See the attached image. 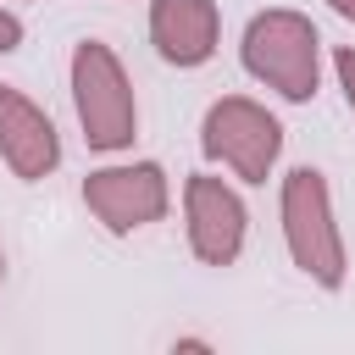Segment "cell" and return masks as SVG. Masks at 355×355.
I'll use <instances>...</instances> for the list:
<instances>
[{"mask_svg":"<svg viewBox=\"0 0 355 355\" xmlns=\"http://www.w3.org/2000/svg\"><path fill=\"white\" fill-rule=\"evenodd\" d=\"M222 17L216 0H155L150 6V44L166 67H205L216 55Z\"/></svg>","mask_w":355,"mask_h":355,"instance_id":"8","label":"cell"},{"mask_svg":"<svg viewBox=\"0 0 355 355\" xmlns=\"http://www.w3.org/2000/svg\"><path fill=\"white\" fill-rule=\"evenodd\" d=\"M333 72H338V89H344V100H349V111H355V44L333 50Z\"/></svg>","mask_w":355,"mask_h":355,"instance_id":"9","label":"cell"},{"mask_svg":"<svg viewBox=\"0 0 355 355\" xmlns=\"http://www.w3.org/2000/svg\"><path fill=\"white\" fill-rule=\"evenodd\" d=\"M0 161L22 178L39 183L61 166V133L44 105H33L17 83H0Z\"/></svg>","mask_w":355,"mask_h":355,"instance_id":"7","label":"cell"},{"mask_svg":"<svg viewBox=\"0 0 355 355\" xmlns=\"http://www.w3.org/2000/svg\"><path fill=\"white\" fill-rule=\"evenodd\" d=\"M327 6H333V11L344 17V22H355V0H327Z\"/></svg>","mask_w":355,"mask_h":355,"instance_id":"11","label":"cell"},{"mask_svg":"<svg viewBox=\"0 0 355 355\" xmlns=\"http://www.w3.org/2000/svg\"><path fill=\"white\" fill-rule=\"evenodd\" d=\"M72 105H78V128L89 139V150H128L139 133V100L133 83L116 61L111 44L83 39L72 50Z\"/></svg>","mask_w":355,"mask_h":355,"instance_id":"3","label":"cell"},{"mask_svg":"<svg viewBox=\"0 0 355 355\" xmlns=\"http://www.w3.org/2000/svg\"><path fill=\"white\" fill-rule=\"evenodd\" d=\"M244 72L255 83H266L272 94L305 105L322 83V33L305 11H288V6H272V11H255L244 22Z\"/></svg>","mask_w":355,"mask_h":355,"instance_id":"1","label":"cell"},{"mask_svg":"<svg viewBox=\"0 0 355 355\" xmlns=\"http://www.w3.org/2000/svg\"><path fill=\"white\" fill-rule=\"evenodd\" d=\"M0 277H6V255H0Z\"/></svg>","mask_w":355,"mask_h":355,"instance_id":"12","label":"cell"},{"mask_svg":"<svg viewBox=\"0 0 355 355\" xmlns=\"http://www.w3.org/2000/svg\"><path fill=\"white\" fill-rule=\"evenodd\" d=\"M277 216H283V244H288V261L322 283V288H344L349 277V255H344V233L333 222V194H327V178L316 166H294L283 178V200H277Z\"/></svg>","mask_w":355,"mask_h":355,"instance_id":"2","label":"cell"},{"mask_svg":"<svg viewBox=\"0 0 355 355\" xmlns=\"http://www.w3.org/2000/svg\"><path fill=\"white\" fill-rule=\"evenodd\" d=\"M183 222H189L194 261H205V266H233L239 261L244 227H250V211H244L239 189H227L211 172H194L183 183Z\"/></svg>","mask_w":355,"mask_h":355,"instance_id":"6","label":"cell"},{"mask_svg":"<svg viewBox=\"0 0 355 355\" xmlns=\"http://www.w3.org/2000/svg\"><path fill=\"white\" fill-rule=\"evenodd\" d=\"M22 44V17L17 11H0V55H11Z\"/></svg>","mask_w":355,"mask_h":355,"instance_id":"10","label":"cell"},{"mask_svg":"<svg viewBox=\"0 0 355 355\" xmlns=\"http://www.w3.org/2000/svg\"><path fill=\"white\" fill-rule=\"evenodd\" d=\"M166 200H172V189H166V172H161L155 161L94 166V172L83 178V205H89V216H94L105 233H116V239L161 222V216H166Z\"/></svg>","mask_w":355,"mask_h":355,"instance_id":"5","label":"cell"},{"mask_svg":"<svg viewBox=\"0 0 355 355\" xmlns=\"http://www.w3.org/2000/svg\"><path fill=\"white\" fill-rule=\"evenodd\" d=\"M200 150L211 161H222L233 178L266 183V172L283 155V122L250 94H222V100H211V111L200 122Z\"/></svg>","mask_w":355,"mask_h":355,"instance_id":"4","label":"cell"}]
</instances>
